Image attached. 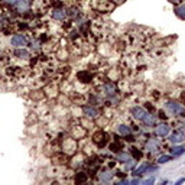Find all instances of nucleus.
Listing matches in <instances>:
<instances>
[{
  "label": "nucleus",
  "mask_w": 185,
  "mask_h": 185,
  "mask_svg": "<svg viewBox=\"0 0 185 185\" xmlns=\"http://www.w3.org/2000/svg\"><path fill=\"white\" fill-rule=\"evenodd\" d=\"M166 109L169 110L171 113H174V114H181V113H184L185 110H184V107L181 106V104H178V103H175V101H169V103H166Z\"/></svg>",
  "instance_id": "1"
},
{
  "label": "nucleus",
  "mask_w": 185,
  "mask_h": 185,
  "mask_svg": "<svg viewBox=\"0 0 185 185\" xmlns=\"http://www.w3.org/2000/svg\"><path fill=\"white\" fill-rule=\"evenodd\" d=\"M10 44L16 48H20V46H25L26 45V38L23 36V35H15L13 38H12Z\"/></svg>",
  "instance_id": "2"
},
{
  "label": "nucleus",
  "mask_w": 185,
  "mask_h": 185,
  "mask_svg": "<svg viewBox=\"0 0 185 185\" xmlns=\"http://www.w3.org/2000/svg\"><path fill=\"white\" fill-rule=\"evenodd\" d=\"M132 114H133V117L135 119H137V120H143L145 119V116H146V110L143 109V107H133L132 109Z\"/></svg>",
  "instance_id": "3"
},
{
  "label": "nucleus",
  "mask_w": 185,
  "mask_h": 185,
  "mask_svg": "<svg viewBox=\"0 0 185 185\" xmlns=\"http://www.w3.org/2000/svg\"><path fill=\"white\" fill-rule=\"evenodd\" d=\"M156 133H158V136H166L168 133H169V126L166 125V123H161V125L156 127Z\"/></svg>",
  "instance_id": "4"
},
{
  "label": "nucleus",
  "mask_w": 185,
  "mask_h": 185,
  "mask_svg": "<svg viewBox=\"0 0 185 185\" xmlns=\"http://www.w3.org/2000/svg\"><path fill=\"white\" fill-rule=\"evenodd\" d=\"M15 6L18 8V10L19 12H26L28 9H29L30 3H29V0H18Z\"/></svg>",
  "instance_id": "5"
},
{
  "label": "nucleus",
  "mask_w": 185,
  "mask_h": 185,
  "mask_svg": "<svg viewBox=\"0 0 185 185\" xmlns=\"http://www.w3.org/2000/svg\"><path fill=\"white\" fill-rule=\"evenodd\" d=\"M52 16H54V19H57V20H64L67 18V12L64 9H55L52 12Z\"/></svg>",
  "instance_id": "6"
},
{
  "label": "nucleus",
  "mask_w": 185,
  "mask_h": 185,
  "mask_svg": "<svg viewBox=\"0 0 185 185\" xmlns=\"http://www.w3.org/2000/svg\"><path fill=\"white\" fill-rule=\"evenodd\" d=\"M184 139H185V136L182 132H175V133H172L169 137V140L172 143H179V142H182Z\"/></svg>",
  "instance_id": "7"
},
{
  "label": "nucleus",
  "mask_w": 185,
  "mask_h": 185,
  "mask_svg": "<svg viewBox=\"0 0 185 185\" xmlns=\"http://www.w3.org/2000/svg\"><path fill=\"white\" fill-rule=\"evenodd\" d=\"M83 111L87 117H97V110L93 109V107H84Z\"/></svg>",
  "instance_id": "8"
},
{
  "label": "nucleus",
  "mask_w": 185,
  "mask_h": 185,
  "mask_svg": "<svg viewBox=\"0 0 185 185\" xmlns=\"http://www.w3.org/2000/svg\"><path fill=\"white\" fill-rule=\"evenodd\" d=\"M146 149L149 152H156V149H158V143H156L153 139H151L149 142H147V145H146Z\"/></svg>",
  "instance_id": "9"
},
{
  "label": "nucleus",
  "mask_w": 185,
  "mask_h": 185,
  "mask_svg": "<svg viewBox=\"0 0 185 185\" xmlns=\"http://www.w3.org/2000/svg\"><path fill=\"white\" fill-rule=\"evenodd\" d=\"M185 152V147L182 146H174L172 149H171V153L174 156H178V155H181V153H184Z\"/></svg>",
  "instance_id": "10"
},
{
  "label": "nucleus",
  "mask_w": 185,
  "mask_h": 185,
  "mask_svg": "<svg viewBox=\"0 0 185 185\" xmlns=\"http://www.w3.org/2000/svg\"><path fill=\"white\" fill-rule=\"evenodd\" d=\"M117 132L120 133V135H129L130 133V127L127 125H120L117 127Z\"/></svg>",
  "instance_id": "11"
},
{
  "label": "nucleus",
  "mask_w": 185,
  "mask_h": 185,
  "mask_svg": "<svg viewBox=\"0 0 185 185\" xmlns=\"http://www.w3.org/2000/svg\"><path fill=\"white\" fill-rule=\"evenodd\" d=\"M116 159L119 162H127L129 159H130V155H129V153H117Z\"/></svg>",
  "instance_id": "12"
},
{
  "label": "nucleus",
  "mask_w": 185,
  "mask_h": 185,
  "mask_svg": "<svg viewBox=\"0 0 185 185\" xmlns=\"http://www.w3.org/2000/svg\"><path fill=\"white\" fill-rule=\"evenodd\" d=\"M111 177H113V174H110V172H101V174H100V181L109 182L110 179H111Z\"/></svg>",
  "instance_id": "13"
},
{
  "label": "nucleus",
  "mask_w": 185,
  "mask_h": 185,
  "mask_svg": "<svg viewBox=\"0 0 185 185\" xmlns=\"http://www.w3.org/2000/svg\"><path fill=\"white\" fill-rule=\"evenodd\" d=\"M15 55L16 57H19V58H22V59L29 58V52H28V51H22V49H18V51L15 52Z\"/></svg>",
  "instance_id": "14"
},
{
  "label": "nucleus",
  "mask_w": 185,
  "mask_h": 185,
  "mask_svg": "<svg viewBox=\"0 0 185 185\" xmlns=\"http://www.w3.org/2000/svg\"><path fill=\"white\" fill-rule=\"evenodd\" d=\"M146 169H147V165H146V163H143V165L140 166L139 169H136L135 172H133V175H136V177H139V175L145 174V172H146Z\"/></svg>",
  "instance_id": "15"
},
{
  "label": "nucleus",
  "mask_w": 185,
  "mask_h": 185,
  "mask_svg": "<svg viewBox=\"0 0 185 185\" xmlns=\"http://www.w3.org/2000/svg\"><path fill=\"white\" fill-rule=\"evenodd\" d=\"M175 13H177L179 18H185V4H182V6L175 9Z\"/></svg>",
  "instance_id": "16"
},
{
  "label": "nucleus",
  "mask_w": 185,
  "mask_h": 185,
  "mask_svg": "<svg viewBox=\"0 0 185 185\" xmlns=\"http://www.w3.org/2000/svg\"><path fill=\"white\" fill-rule=\"evenodd\" d=\"M143 121L146 123V125H153V121H155V117L152 116V114H146L143 119Z\"/></svg>",
  "instance_id": "17"
},
{
  "label": "nucleus",
  "mask_w": 185,
  "mask_h": 185,
  "mask_svg": "<svg viewBox=\"0 0 185 185\" xmlns=\"http://www.w3.org/2000/svg\"><path fill=\"white\" fill-rule=\"evenodd\" d=\"M171 159H172L171 156L163 155V156H161V158H159V161H158V162H159V163H166V162H169Z\"/></svg>",
  "instance_id": "18"
},
{
  "label": "nucleus",
  "mask_w": 185,
  "mask_h": 185,
  "mask_svg": "<svg viewBox=\"0 0 185 185\" xmlns=\"http://www.w3.org/2000/svg\"><path fill=\"white\" fill-rule=\"evenodd\" d=\"M78 77H83V78L85 80L84 83H88V81H90V78H91V77H90V74H87V72H81V74H80Z\"/></svg>",
  "instance_id": "19"
},
{
  "label": "nucleus",
  "mask_w": 185,
  "mask_h": 185,
  "mask_svg": "<svg viewBox=\"0 0 185 185\" xmlns=\"http://www.w3.org/2000/svg\"><path fill=\"white\" fill-rule=\"evenodd\" d=\"M153 182H155V178H147V179L142 181V184H145V185H152Z\"/></svg>",
  "instance_id": "20"
},
{
  "label": "nucleus",
  "mask_w": 185,
  "mask_h": 185,
  "mask_svg": "<svg viewBox=\"0 0 185 185\" xmlns=\"http://www.w3.org/2000/svg\"><path fill=\"white\" fill-rule=\"evenodd\" d=\"M85 179H87V177H85L84 174H81V175H77V179H75V181H77V182H84Z\"/></svg>",
  "instance_id": "21"
},
{
  "label": "nucleus",
  "mask_w": 185,
  "mask_h": 185,
  "mask_svg": "<svg viewBox=\"0 0 185 185\" xmlns=\"http://www.w3.org/2000/svg\"><path fill=\"white\" fill-rule=\"evenodd\" d=\"M135 165H136V162H135V161H129V163H126L125 168H126V169H132Z\"/></svg>",
  "instance_id": "22"
},
{
  "label": "nucleus",
  "mask_w": 185,
  "mask_h": 185,
  "mask_svg": "<svg viewBox=\"0 0 185 185\" xmlns=\"http://www.w3.org/2000/svg\"><path fill=\"white\" fill-rule=\"evenodd\" d=\"M140 182H142V181H140L139 178H135L133 181H130V184H140Z\"/></svg>",
  "instance_id": "23"
},
{
  "label": "nucleus",
  "mask_w": 185,
  "mask_h": 185,
  "mask_svg": "<svg viewBox=\"0 0 185 185\" xmlns=\"http://www.w3.org/2000/svg\"><path fill=\"white\" fill-rule=\"evenodd\" d=\"M133 153H135V156H136V158H140V152H137V149H133Z\"/></svg>",
  "instance_id": "24"
},
{
  "label": "nucleus",
  "mask_w": 185,
  "mask_h": 185,
  "mask_svg": "<svg viewBox=\"0 0 185 185\" xmlns=\"http://www.w3.org/2000/svg\"><path fill=\"white\" fill-rule=\"evenodd\" d=\"M6 2H8V3H12V4H16V2H18V0H6Z\"/></svg>",
  "instance_id": "25"
},
{
  "label": "nucleus",
  "mask_w": 185,
  "mask_h": 185,
  "mask_svg": "<svg viewBox=\"0 0 185 185\" xmlns=\"http://www.w3.org/2000/svg\"><path fill=\"white\" fill-rule=\"evenodd\" d=\"M182 182H185V179H184V178H181V179H178V181H177V184H182Z\"/></svg>",
  "instance_id": "26"
},
{
  "label": "nucleus",
  "mask_w": 185,
  "mask_h": 185,
  "mask_svg": "<svg viewBox=\"0 0 185 185\" xmlns=\"http://www.w3.org/2000/svg\"><path fill=\"white\" fill-rule=\"evenodd\" d=\"M171 2H178V0H171Z\"/></svg>",
  "instance_id": "27"
}]
</instances>
